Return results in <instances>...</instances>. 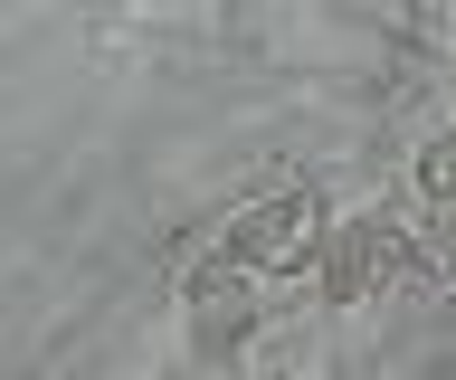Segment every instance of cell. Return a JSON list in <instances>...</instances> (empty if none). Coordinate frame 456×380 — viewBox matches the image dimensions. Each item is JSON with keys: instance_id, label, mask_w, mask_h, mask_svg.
<instances>
[{"instance_id": "cell-1", "label": "cell", "mask_w": 456, "mask_h": 380, "mask_svg": "<svg viewBox=\"0 0 456 380\" xmlns=\"http://www.w3.org/2000/svg\"><path fill=\"white\" fill-rule=\"evenodd\" d=\"M323 209H314V190H285V200H256L238 209L219 229V276H238V286H256V276H295V266L323 247Z\"/></svg>"}, {"instance_id": "cell-2", "label": "cell", "mask_w": 456, "mask_h": 380, "mask_svg": "<svg viewBox=\"0 0 456 380\" xmlns=\"http://www.w3.org/2000/svg\"><path fill=\"white\" fill-rule=\"evenodd\" d=\"M323 247H333V266H323V286H333V295H370L380 276H399V266H409V247L390 238V219H362V229H333Z\"/></svg>"}, {"instance_id": "cell-3", "label": "cell", "mask_w": 456, "mask_h": 380, "mask_svg": "<svg viewBox=\"0 0 456 380\" xmlns=\"http://www.w3.org/2000/svg\"><path fill=\"white\" fill-rule=\"evenodd\" d=\"M419 181H428V200H456V124L419 152Z\"/></svg>"}]
</instances>
